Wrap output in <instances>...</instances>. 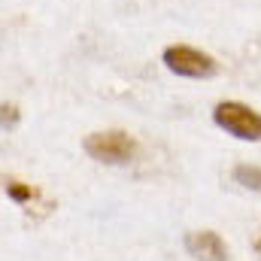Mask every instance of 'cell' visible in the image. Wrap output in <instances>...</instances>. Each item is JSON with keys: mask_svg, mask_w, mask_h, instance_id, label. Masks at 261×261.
I'll list each match as a JSON object with an SVG mask.
<instances>
[{"mask_svg": "<svg viewBox=\"0 0 261 261\" xmlns=\"http://www.w3.org/2000/svg\"><path fill=\"white\" fill-rule=\"evenodd\" d=\"M213 119L222 130H228L237 140H261V116L237 100H225L213 110Z\"/></svg>", "mask_w": 261, "mask_h": 261, "instance_id": "cell-1", "label": "cell"}, {"mask_svg": "<svg viewBox=\"0 0 261 261\" xmlns=\"http://www.w3.org/2000/svg\"><path fill=\"white\" fill-rule=\"evenodd\" d=\"M85 152L94 161H103V164H125V161L134 158L137 143L125 130H97L85 140Z\"/></svg>", "mask_w": 261, "mask_h": 261, "instance_id": "cell-2", "label": "cell"}, {"mask_svg": "<svg viewBox=\"0 0 261 261\" xmlns=\"http://www.w3.org/2000/svg\"><path fill=\"white\" fill-rule=\"evenodd\" d=\"M164 64L170 73H179V76H189V79H203V76H213L216 73V61L192 46H167L164 49Z\"/></svg>", "mask_w": 261, "mask_h": 261, "instance_id": "cell-3", "label": "cell"}, {"mask_svg": "<svg viewBox=\"0 0 261 261\" xmlns=\"http://www.w3.org/2000/svg\"><path fill=\"white\" fill-rule=\"evenodd\" d=\"M186 249L197 261H228V249H225L222 237L213 231H192L186 237Z\"/></svg>", "mask_w": 261, "mask_h": 261, "instance_id": "cell-4", "label": "cell"}, {"mask_svg": "<svg viewBox=\"0 0 261 261\" xmlns=\"http://www.w3.org/2000/svg\"><path fill=\"white\" fill-rule=\"evenodd\" d=\"M234 179H237L240 186L252 189V192H261V167H249V164H240V167L234 170Z\"/></svg>", "mask_w": 261, "mask_h": 261, "instance_id": "cell-5", "label": "cell"}, {"mask_svg": "<svg viewBox=\"0 0 261 261\" xmlns=\"http://www.w3.org/2000/svg\"><path fill=\"white\" fill-rule=\"evenodd\" d=\"M18 125V107L0 103V128H15Z\"/></svg>", "mask_w": 261, "mask_h": 261, "instance_id": "cell-6", "label": "cell"}, {"mask_svg": "<svg viewBox=\"0 0 261 261\" xmlns=\"http://www.w3.org/2000/svg\"><path fill=\"white\" fill-rule=\"evenodd\" d=\"M9 197H12V200H28V197H34V189H28V186H21V182H12V186H9Z\"/></svg>", "mask_w": 261, "mask_h": 261, "instance_id": "cell-7", "label": "cell"}, {"mask_svg": "<svg viewBox=\"0 0 261 261\" xmlns=\"http://www.w3.org/2000/svg\"><path fill=\"white\" fill-rule=\"evenodd\" d=\"M255 249H258V252H261V240H258V243H255Z\"/></svg>", "mask_w": 261, "mask_h": 261, "instance_id": "cell-8", "label": "cell"}]
</instances>
